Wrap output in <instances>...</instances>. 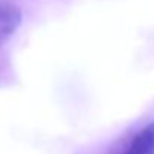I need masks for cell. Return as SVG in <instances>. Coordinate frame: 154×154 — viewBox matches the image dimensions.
Returning a JSON list of instances; mask_svg holds the SVG:
<instances>
[{"instance_id":"1","label":"cell","mask_w":154,"mask_h":154,"mask_svg":"<svg viewBox=\"0 0 154 154\" xmlns=\"http://www.w3.org/2000/svg\"><path fill=\"white\" fill-rule=\"evenodd\" d=\"M21 20L23 14L17 5L9 0H0V47L14 36Z\"/></svg>"},{"instance_id":"2","label":"cell","mask_w":154,"mask_h":154,"mask_svg":"<svg viewBox=\"0 0 154 154\" xmlns=\"http://www.w3.org/2000/svg\"><path fill=\"white\" fill-rule=\"evenodd\" d=\"M121 154H154V121L144 126Z\"/></svg>"}]
</instances>
